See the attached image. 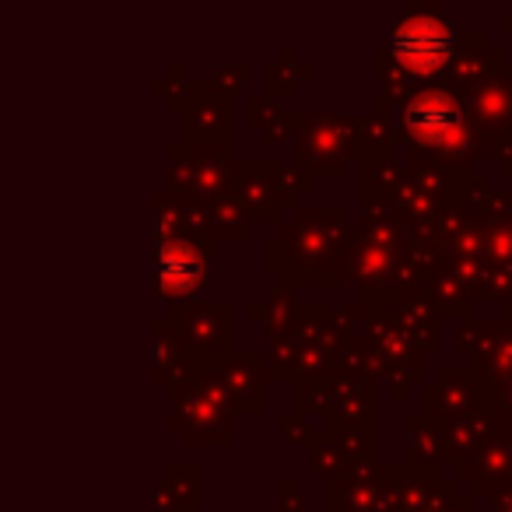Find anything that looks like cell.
<instances>
[{"mask_svg": "<svg viewBox=\"0 0 512 512\" xmlns=\"http://www.w3.org/2000/svg\"><path fill=\"white\" fill-rule=\"evenodd\" d=\"M397 50L404 53L407 64L432 67V64H439L442 53L449 50V36L442 32V25H432V22L407 25L397 36Z\"/></svg>", "mask_w": 512, "mask_h": 512, "instance_id": "obj_1", "label": "cell"}]
</instances>
